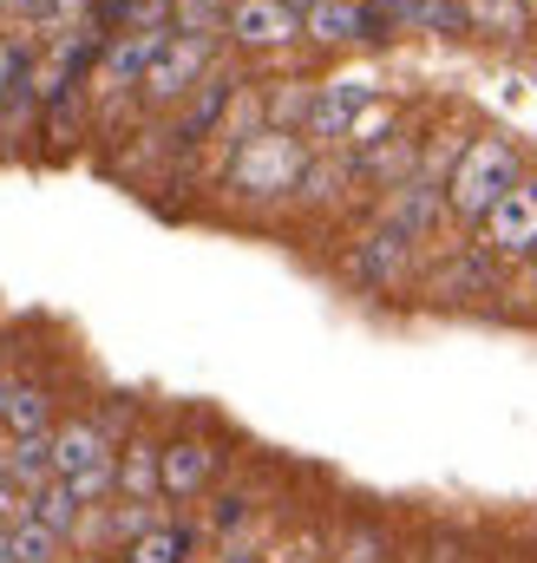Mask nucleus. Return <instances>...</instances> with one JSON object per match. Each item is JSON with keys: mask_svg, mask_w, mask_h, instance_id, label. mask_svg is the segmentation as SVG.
I'll return each instance as SVG.
<instances>
[{"mask_svg": "<svg viewBox=\"0 0 537 563\" xmlns=\"http://www.w3.org/2000/svg\"><path fill=\"white\" fill-rule=\"evenodd\" d=\"M112 563H132V558H125V551H112Z\"/></svg>", "mask_w": 537, "mask_h": 563, "instance_id": "obj_31", "label": "nucleus"}, {"mask_svg": "<svg viewBox=\"0 0 537 563\" xmlns=\"http://www.w3.org/2000/svg\"><path fill=\"white\" fill-rule=\"evenodd\" d=\"M171 46V26H125L119 40H106V53H99V86L106 92H125V86H144V73H151V59Z\"/></svg>", "mask_w": 537, "mask_h": 563, "instance_id": "obj_6", "label": "nucleus"}, {"mask_svg": "<svg viewBox=\"0 0 537 563\" xmlns=\"http://www.w3.org/2000/svg\"><path fill=\"white\" fill-rule=\"evenodd\" d=\"M7 544H13V563H59L66 558V538L46 531V525H33V518L7 525Z\"/></svg>", "mask_w": 537, "mask_h": 563, "instance_id": "obj_20", "label": "nucleus"}, {"mask_svg": "<svg viewBox=\"0 0 537 563\" xmlns=\"http://www.w3.org/2000/svg\"><path fill=\"white\" fill-rule=\"evenodd\" d=\"M237 525H250V498H243V492H223V498L210 505V531L230 544V531H237Z\"/></svg>", "mask_w": 537, "mask_h": 563, "instance_id": "obj_23", "label": "nucleus"}, {"mask_svg": "<svg viewBox=\"0 0 537 563\" xmlns=\"http://www.w3.org/2000/svg\"><path fill=\"white\" fill-rule=\"evenodd\" d=\"M341 184H348V170H341V164H315V157H308V170H302V184H295V190H302L308 203H328Z\"/></svg>", "mask_w": 537, "mask_h": 563, "instance_id": "obj_22", "label": "nucleus"}, {"mask_svg": "<svg viewBox=\"0 0 537 563\" xmlns=\"http://www.w3.org/2000/svg\"><path fill=\"white\" fill-rule=\"evenodd\" d=\"M387 139H394V112H387V106H368V112L348 125V144H354V151H374V144H387Z\"/></svg>", "mask_w": 537, "mask_h": 563, "instance_id": "obj_21", "label": "nucleus"}, {"mask_svg": "<svg viewBox=\"0 0 537 563\" xmlns=\"http://www.w3.org/2000/svg\"><path fill=\"white\" fill-rule=\"evenodd\" d=\"M210 40L204 33H177L157 59H151V73H144V99L151 106H171V99H184V92H197L210 73Z\"/></svg>", "mask_w": 537, "mask_h": 563, "instance_id": "obj_4", "label": "nucleus"}, {"mask_svg": "<svg viewBox=\"0 0 537 563\" xmlns=\"http://www.w3.org/2000/svg\"><path fill=\"white\" fill-rule=\"evenodd\" d=\"M465 20H498V26H518V7L512 0H472Z\"/></svg>", "mask_w": 537, "mask_h": 563, "instance_id": "obj_25", "label": "nucleus"}, {"mask_svg": "<svg viewBox=\"0 0 537 563\" xmlns=\"http://www.w3.org/2000/svg\"><path fill=\"white\" fill-rule=\"evenodd\" d=\"M112 459H119V445H112L92 420L53 426V478H86V472H99V465H112Z\"/></svg>", "mask_w": 537, "mask_h": 563, "instance_id": "obj_9", "label": "nucleus"}, {"mask_svg": "<svg viewBox=\"0 0 537 563\" xmlns=\"http://www.w3.org/2000/svg\"><path fill=\"white\" fill-rule=\"evenodd\" d=\"M381 551H387V544H381L374 531H348V538H341V558H335V563H381Z\"/></svg>", "mask_w": 537, "mask_h": 563, "instance_id": "obj_24", "label": "nucleus"}, {"mask_svg": "<svg viewBox=\"0 0 537 563\" xmlns=\"http://www.w3.org/2000/svg\"><path fill=\"white\" fill-rule=\"evenodd\" d=\"M230 99H237V79H230V73H210V79L197 86V106H190V112H184V125H177V144L204 139V132L223 119V106H230Z\"/></svg>", "mask_w": 537, "mask_h": 563, "instance_id": "obj_18", "label": "nucleus"}, {"mask_svg": "<svg viewBox=\"0 0 537 563\" xmlns=\"http://www.w3.org/2000/svg\"><path fill=\"white\" fill-rule=\"evenodd\" d=\"M302 33L321 40V46H341V40H368V7L361 0H315L302 13Z\"/></svg>", "mask_w": 537, "mask_h": 563, "instance_id": "obj_15", "label": "nucleus"}, {"mask_svg": "<svg viewBox=\"0 0 537 563\" xmlns=\"http://www.w3.org/2000/svg\"><path fill=\"white\" fill-rule=\"evenodd\" d=\"M439 217H446V177H426V170H413L406 184H394L387 203H381V230H394L406 243H419Z\"/></svg>", "mask_w": 537, "mask_h": 563, "instance_id": "obj_5", "label": "nucleus"}, {"mask_svg": "<svg viewBox=\"0 0 537 563\" xmlns=\"http://www.w3.org/2000/svg\"><path fill=\"white\" fill-rule=\"evenodd\" d=\"M0 478L20 485L26 498H33L40 485H53V432H40V439H7V445H0Z\"/></svg>", "mask_w": 537, "mask_h": 563, "instance_id": "obj_14", "label": "nucleus"}, {"mask_svg": "<svg viewBox=\"0 0 537 563\" xmlns=\"http://www.w3.org/2000/svg\"><path fill=\"white\" fill-rule=\"evenodd\" d=\"M26 518H33V525H46V531H59V538H79L86 505L73 498V485H66V478H53V485H40V492L26 498Z\"/></svg>", "mask_w": 537, "mask_h": 563, "instance_id": "obj_17", "label": "nucleus"}, {"mask_svg": "<svg viewBox=\"0 0 537 563\" xmlns=\"http://www.w3.org/2000/svg\"><path fill=\"white\" fill-rule=\"evenodd\" d=\"M40 0H0V13H33Z\"/></svg>", "mask_w": 537, "mask_h": 563, "instance_id": "obj_28", "label": "nucleus"}, {"mask_svg": "<svg viewBox=\"0 0 537 563\" xmlns=\"http://www.w3.org/2000/svg\"><path fill=\"white\" fill-rule=\"evenodd\" d=\"M374 106V79L368 73H348V79H328L315 86V106H308V132L315 139H348V125Z\"/></svg>", "mask_w": 537, "mask_h": 563, "instance_id": "obj_7", "label": "nucleus"}, {"mask_svg": "<svg viewBox=\"0 0 537 563\" xmlns=\"http://www.w3.org/2000/svg\"><path fill=\"white\" fill-rule=\"evenodd\" d=\"M512 184H518V151H512L505 139H472L465 151H459V164H452L446 210H459V217L485 223V217H492V203H498Z\"/></svg>", "mask_w": 537, "mask_h": 563, "instance_id": "obj_2", "label": "nucleus"}, {"mask_svg": "<svg viewBox=\"0 0 537 563\" xmlns=\"http://www.w3.org/2000/svg\"><path fill=\"white\" fill-rule=\"evenodd\" d=\"M119 492L138 498V505L164 498V445H151V439H125L119 445Z\"/></svg>", "mask_w": 537, "mask_h": 563, "instance_id": "obj_13", "label": "nucleus"}, {"mask_svg": "<svg viewBox=\"0 0 537 563\" xmlns=\"http://www.w3.org/2000/svg\"><path fill=\"white\" fill-rule=\"evenodd\" d=\"M237 563H263V558H256V551H250V558H237Z\"/></svg>", "mask_w": 537, "mask_h": 563, "instance_id": "obj_32", "label": "nucleus"}, {"mask_svg": "<svg viewBox=\"0 0 537 563\" xmlns=\"http://www.w3.org/2000/svg\"><path fill=\"white\" fill-rule=\"evenodd\" d=\"M302 170H308V144L295 132H268L263 125V132L237 139L230 164H223V184L237 197H288L302 184Z\"/></svg>", "mask_w": 537, "mask_h": 563, "instance_id": "obj_1", "label": "nucleus"}, {"mask_svg": "<svg viewBox=\"0 0 537 563\" xmlns=\"http://www.w3.org/2000/svg\"><path fill=\"white\" fill-rule=\"evenodd\" d=\"M0 563H13V544H7V531H0Z\"/></svg>", "mask_w": 537, "mask_h": 563, "instance_id": "obj_30", "label": "nucleus"}, {"mask_svg": "<svg viewBox=\"0 0 537 563\" xmlns=\"http://www.w3.org/2000/svg\"><path fill=\"white\" fill-rule=\"evenodd\" d=\"M217 478V445L210 439H164V498H197Z\"/></svg>", "mask_w": 537, "mask_h": 563, "instance_id": "obj_10", "label": "nucleus"}, {"mask_svg": "<svg viewBox=\"0 0 537 563\" xmlns=\"http://www.w3.org/2000/svg\"><path fill=\"white\" fill-rule=\"evenodd\" d=\"M53 394L46 387H33V380H0V426H7V439H40V432H53Z\"/></svg>", "mask_w": 537, "mask_h": 563, "instance_id": "obj_12", "label": "nucleus"}, {"mask_svg": "<svg viewBox=\"0 0 537 563\" xmlns=\"http://www.w3.org/2000/svg\"><path fill=\"white\" fill-rule=\"evenodd\" d=\"M406 236H394V230H368L354 250H348V276L361 282V288H394L406 269Z\"/></svg>", "mask_w": 537, "mask_h": 563, "instance_id": "obj_11", "label": "nucleus"}, {"mask_svg": "<svg viewBox=\"0 0 537 563\" xmlns=\"http://www.w3.org/2000/svg\"><path fill=\"white\" fill-rule=\"evenodd\" d=\"M223 33L237 46H288V40H302V13L288 0H237L223 13Z\"/></svg>", "mask_w": 537, "mask_h": 563, "instance_id": "obj_8", "label": "nucleus"}, {"mask_svg": "<svg viewBox=\"0 0 537 563\" xmlns=\"http://www.w3.org/2000/svg\"><path fill=\"white\" fill-rule=\"evenodd\" d=\"M485 250L505 256V263H531L537 256V177H518L492 217H485Z\"/></svg>", "mask_w": 537, "mask_h": 563, "instance_id": "obj_3", "label": "nucleus"}, {"mask_svg": "<svg viewBox=\"0 0 537 563\" xmlns=\"http://www.w3.org/2000/svg\"><path fill=\"white\" fill-rule=\"evenodd\" d=\"M190 563H237V558H230V551H197Z\"/></svg>", "mask_w": 537, "mask_h": 563, "instance_id": "obj_29", "label": "nucleus"}, {"mask_svg": "<svg viewBox=\"0 0 537 563\" xmlns=\"http://www.w3.org/2000/svg\"><path fill=\"white\" fill-rule=\"evenodd\" d=\"M20 518H26V492L0 478V531H7V525H20Z\"/></svg>", "mask_w": 537, "mask_h": 563, "instance_id": "obj_26", "label": "nucleus"}, {"mask_svg": "<svg viewBox=\"0 0 537 563\" xmlns=\"http://www.w3.org/2000/svg\"><path fill=\"white\" fill-rule=\"evenodd\" d=\"M125 558L132 563H190L197 558V531H190V525H157V531L138 538Z\"/></svg>", "mask_w": 537, "mask_h": 563, "instance_id": "obj_19", "label": "nucleus"}, {"mask_svg": "<svg viewBox=\"0 0 537 563\" xmlns=\"http://www.w3.org/2000/svg\"><path fill=\"white\" fill-rule=\"evenodd\" d=\"M20 46H0V106H7V86H13V73H20Z\"/></svg>", "mask_w": 537, "mask_h": 563, "instance_id": "obj_27", "label": "nucleus"}, {"mask_svg": "<svg viewBox=\"0 0 537 563\" xmlns=\"http://www.w3.org/2000/svg\"><path fill=\"white\" fill-rule=\"evenodd\" d=\"M531 288H537V256H531Z\"/></svg>", "mask_w": 537, "mask_h": 563, "instance_id": "obj_33", "label": "nucleus"}, {"mask_svg": "<svg viewBox=\"0 0 537 563\" xmlns=\"http://www.w3.org/2000/svg\"><path fill=\"white\" fill-rule=\"evenodd\" d=\"M498 288V256L479 243V250H465L459 263H446L439 276H432V295H492Z\"/></svg>", "mask_w": 537, "mask_h": 563, "instance_id": "obj_16", "label": "nucleus"}]
</instances>
